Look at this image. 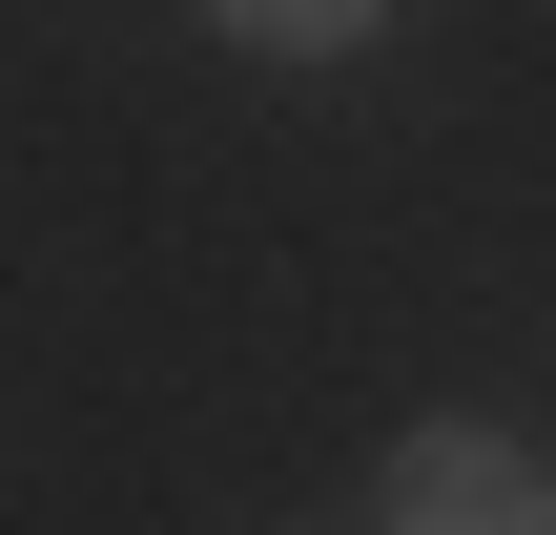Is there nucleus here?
Listing matches in <instances>:
<instances>
[{
  "mask_svg": "<svg viewBox=\"0 0 556 535\" xmlns=\"http://www.w3.org/2000/svg\"><path fill=\"white\" fill-rule=\"evenodd\" d=\"M392 535H556V474L516 433H413L392 454Z\"/></svg>",
  "mask_w": 556,
  "mask_h": 535,
  "instance_id": "nucleus-1",
  "label": "nucleus"
},
{
  "mask_svg": "<svg viewBox=\"0 0 556 535\" xmlns=\"http://www.w3.org/2000/svg\"><path fill=\"white\" fill-rule=\"evenodd\" d=\"M206 21H227V41H268V62H330V41H371L392 0H206Z\"/></svg>",
  "mask_w": 556,
  "mask_h": 535,
  "instance_id": "nucleus-2",
  "label": "nucleus"
}]
</instances>
